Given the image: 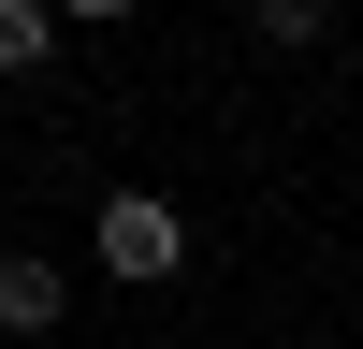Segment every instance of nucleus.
Segmentation results:
<instances>
[{
  "label": "nucleus",
  "mask_w": 363,
  "mask_h": 349,
  "mask_svg": "<svg viewBox=\"0 0 363 349\" xmlns=\"http://www.w3.org/2000/svg\"><path fill=\"white\" fill-rule=\"evenodd\" d=\"M174 262H189V218H174L160 189H102V277H131V291H160Z\"/></svg>",
  "instance_id": "obj_1"
},
{
  "label": "nucleus",
  "mask_w": 363,
  "mask_h": 349,
  "mask_svg": "<svg viewBox=\"0 0 363 349\" xmlns=\"http://www.w3.org/2000/svg\"><path fill=\"white\" fill-rule=\"evenodd\" d=\"M58 320H73L58 262H44V248H0V335H58Z\"/></svg>",
  "instance_id": "obj_2"
},
{
  "label": "nucleus",
  "mask_w": 363,
  "mask_h": 349,
  "mask_svg": "<svg viewBox=\"0 0 363 349\" xmlns=\"http://www.w3.org/2000/svg\"><path fill=\"white\" fill-rule=\"evenodd\" d=\"M247 29H262V44H320V29H335V0H247Z\"/></svg>",
  "instance_id": "obj_3"
},
{
  "label": "nucleus",
  "mask_w": 363,
  "mask_h": 349,
  "mask_svg": "<svg viewBox=\"0 0 363 349\" xmlns=\"http://www.w3.org/2000/svg\"><path fill=\"white\" fill-rule=\"evenodd\" d=\"M44 29H58L44 0H0V73H29V58H44Z\"/></svg>",
  "instance_id": "obj_4"
},
{
  "label": "nucleus",
  "mask_w": 363,
  "mask_h": 349,
  "mask_svg": "<svg viewBox=\"0 0 363 349\" xmlns=\"http://www.w3.org/2000/svg\"><path fill=\"white\" fill-rule=\"evenodd\" d=\"M44 15H87V29H102V15H131V0H44Z\"/></svg>",
  "instance_id": "obj_5"
}]
</instances>
